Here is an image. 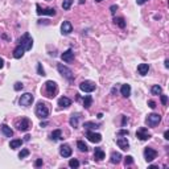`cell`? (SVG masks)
<instances>
[{"label":"cell","instance_id":"6da1fadb","mask_svg":"<svg viewBox=\"0 0 169 169\" xmlns=\"http://www.w3.org/2000/svg\"><path fill=\"white\" fill-rule=\"evenodd\" d=\"M36 115L38 116L40 119H46L49 116V112H50V110H49L48 104L44 103V102H38L37 106H36Z\"/></svg>","mask_w":169,"mask_h":169},{"label":"cell","instance_id":"7a4b0ae2","mask_svg":"<svg viewBox=\"0 0 169 169\" xmlns=\"http://www.w3.org/2000/svg\"><path fill=\"white\" fill-rule=\"evenodd\" d=\"M57 91H58V86L54 81H46L45 82V93H46L48 98L56 97Z\"/></svg>","mask_w":169,"mask_h":169},{"label":"cell","instance_id":"3957f363","mask_svg":"<svg viewBox=\"0 0 169 169\" xmlns=\"http://www.w3.org/2000/svg\"><path fill=\"white\" fill-rule=\"evenodd\" d=\"M19 45H21L25 50H30L33 46V38L30 37L29 33H24L23 36L19 38Z\"/></svg>","mask_w":169,"mask_h":169},{"label":"cell","instance_id":"277c9868","mask_svg":"<svg viewBox=\"0 0 169 169\" xmlns=\"http://www.w3.org/2000/svg\"><path fill=\"white\" fill-rule=\"evenodd\" d=\"M57 69H58V72H60V74L62 75L63 78H66L67 81H70V82H72L73 79H74V74H73V72H72V70H70L67 66L62 65V63H58Z\"/></svg>","mask_w":169,"mask_h":169},{"label":"cell","instance_id":"5b68a950","mask_svg":"<svg viewBox=\"0 0 169 169\" xmlns=\"http://www.w3.org/2000/svg\"><path fill=\"white\" fill-rule=\"evenodd\" d=\"M160 122H161V116H160L159 114H155V112L149 114V115L147 116V119H145V124L148 125V127H151V128L159 125Z\"/></svg>","mask_w":169,"mask_h":169},{"label":"cell","instance_id":"8992f818","mask_svg":"<svg viewBox=\"0 0 169 169\" xmlns=\"http://www.w3.org/2000/svg\"><path fill=\"white\" fill-rule=\"evenodd\" d=\"M16 127L19 131H23V132H27L32 127V122L29 120L28 118H21V120H19L16 123Z\"/></svg>","mask_w":169,"mask_h":169},{"label":"cell","instance_id":"52a82bcc","mask_svg":"<svg viewBox=\"0 0 169 169\" xmlns=\"http://www.w3.org/2000/svg\"><path fill=\"white\" fill-rule=\"evenodd\" d=\"M33 95L30 94V93H25V94H23L20 97V99H19V103H20V106H23V107H29L30 104L33 103Z\"/></svg>","mask_w":169,"mask_h":169},{"label":"cell","instance_id":"ba28073f","mask_svg":"<svg viewBox=\"0 0 169 169\" xmlns=\"http://www.w3.org/2000/svg\"><path fill=\"white\" fill-rule=\"evenodd\" d=\"M79 89H81V91H83V93H93L95 89H97V86H95L93 81H83L79 85Z\"/></svg>","mask_w":169,"mask_h":169},{"label":"cell","instance_id":"9c48e42d","mask_svg":"<svg viewBox=\"0 0 169 169\" xmlns=\"http://www.w3.org/2000/svg\"><path fill=\"white\" fill-rule=\"evenodd\" d=\"M144 157H145L147 162H152L153 160L157 157V152L153 148H148V147H147V148L144 149Z\"/></svg>","mask_w":169,"mask_h":169},{"label":"cell","instance_id":"30bf717a","mask_svg":"<svg viewBox=\"0 0 169 169\" xmlns=\"http://www.w3.org/2000/svg\"><path fill=\"white\" fill-rule=\"evenodd\" d=\"M36 8H37L38 16H54V15H56V10H54V8H44V10H42L38 4L36 5Z\"/></svg>","mask_w":169,"mask_h":169},{"label":"cell","instance_id":"8fae6325","mask_svg":"<svg viewBox=\"0 0 169 169\" xmlns=\"http://www.w3.org/2000/svg\"><path fill=\"white\" fill-rule=\"evenodd\" d=\"M136 137H137V139H140L141 141H145V140L151 139V134L148 132V130H147V128L141 127V128H139V130H137V132H136Z\"/></svg>","mask_w":169,"mask_h":169},{"label":"cell","instance_id":"7c38bea8","mask_svg":"<svg viewBox=\"0 0 169 169\" xmlns=\"http://www.w3.org/2000/svg\"><path fill=\"white\" fill-rule=\"evenodd\" d=\"M86 137H87L91 143H100V140H102V135L97 134V132H93V131L86 132Z\"/></svg>","mask_w":169,"mask_h":169},{"label":"cell","instance_id":"4fadbf2b","mask_svg":"<svg viewBox=\"0 0 169 169\" xmlns=\"http://www.w3.org/2000/svg\"><path fill=\"white\" fill-rule=\"evenodd\" d=\"M73 153L72 148H70V145H67V144H62V145L60 147V155L62 156V157H70Z\"/></svg>","mask_w":169,"mask_h":169},{"label":"cell","instance_id":"5bb4252c","mask_svg":"<svg viewBox=\"0 0 169 169\" xmlns=\"http://www.w3.org/2000/svg\"><path fill=\"white\" fill-rule=\"evenodd\" d=\"M73 32V25L70 21H63L62 25H61V33L62 35H70V33Z\"/></svg>","mask_w":169,"mask_h":169},{"label":"cell","instance_id":"9a60e30c","mask_svg":"<svg viewBox=\"0 0 169 169\" xmlns=\"http://www.w3.org/2000/svg\"><path fill=\"white\" fill-rule=\"evenodd\" d=\"M61 58H62V61H65V62H72V61L74 60V52H73L72 49H67L66 52H63V53L61 54Z\"/></svg>","mask_w":169,"mask_h":169},{"label":"cell","instance_id":"2e32d148","mask_svg":"<svg viewBox=\"0 0 169 169\" xmlns=\"http://www.w3.org/2000/svg\"><path fill=\"white\" fill-rule=\"evenodd\" d=\"M116 144L119 145V148L127 151L128 148H130V143H128V140L125 139V137H118L116 139Z\"/></svg>","mask_w":169,"mask_h":169},{"label":"cell","instance_id":"e0dca14e","mask_svg":"<svg viewBox=\"0 0 169 169\" xmlns=\"http://www.w3.org/2000/svg\"><path fill=\"white\" fill-rule=\"evenodd\" d=\"M58 106L66 108V107L72 106V100H70L69 98H66V97H61L60 99H58Z\"/></svg>","mask_w":169,"mask_h":169},{"label":"cell","instance_id":"ac0fdd59","mask_svg":"<svg viewBox=\"0 0 169 169\" xmlns=\"http://www.w3.org/2000/svg\"><path fill=\"white\" fill-rule=\"evenodd\" d=\"M137 72H139L140 75H147L149 72V65L148 63H140V65L137 66Z\"/></svg>","mask_w":169,"mask_h":169},{"label":"cell","instance_id":"d6986e66","mask_svg":"<svg viewBox=\"0 0 169 169\" xmlns=\"http://www.w3.org/2000/svg\"><path fill=\"white\" fill-rule=\"evenodd\" d=\"M24 52H25V49L21 46V45H17V46L15 48V50H13V57L19 60V58H21L24 56Z\"/></svg>","mask_w":169,"mask_h":169},{"label":"cell","instance_id":"ffe728a7","mask_svg":"<svg viewBox=\"0 0 169 169\" xmlns=\"http://www.w3.org/2000/svg\"><path fill=\"white\" fill-rule=\"evenodd\" d=\"M120 93H122V95H123L124 98H128V97L131 95V86L127 85V83L123 85L122 87H120Z\"/></svg>","mask_w":169,"mask_h":169},{"label":"cell","instance_id":"44dd1931","mask_svg":"<svg viewBox=\"0 0 169 169\" xmlns=\"http://www.w3.org/2000/svg\"><path fill=\"white\" fill-rule=\"evenodd\" d=\"M78 120H79V114H73L72 116H70V119H69V123H70V125L72 127H74V128H77L78 127Z\"/></svg>","mask_w":169,"mask_h":169},{"label":"cell","instance_id":"7402d4cb","mask_svg":"<svg viewBox=\"0 0 169 169\" xmlns=\"http://www.w3.org/2000/svg\"><path fill=\"white\" fill-rule=\"evenodd\" d=\"M1 132H3V134H4L7 137H12V136H13V131H12V128L8 127L7 124H3V125H1Z\"/></svg>","mask_w":169,"mask_h":169},{"label":"cell","instance_id":"603a6c76","mask_svg":"<svg viewBox=\"0 0 169 169\" xmlns=\"http://www.w3.org/2000/svg\"><path fill=\"white\" fill-rule=\"evenodd\" d=\"M110 160H111L112 164H119V162H120V160H122V155L119 152H112Z\"/></svg>","mask_w":169,"mask_h":169},{"label":"cell","instance_id":"cb8c5ba5","mask_svg":"<svg viewBox=\"0 0 169 169\" xmlns=\"http://www.w3.org/2000/svg\"><path fill=\"white\" fill-rule=\"evenodd\" d=\"M94 157L97 159V160H103L104 159V152H103V149L102 148H95L94 149Z\"/></svg>","mask_w":169,"mask_h":169},{"label":"cell","instance_id":"d4e9b609","mask_svg":"<svg viewBox=\"0 0 169 169\" xmlns=\"http://www.w3.org/2000/svg\"><path fill=\"white\" fill-rule=\"evenodd\" d=\"M83 127L86 130H97V128H99V124H97V123H94V122H85Z\"/></svg>","mask_w":169,"mask_h":169},{"label":"cell","instance_id":"484cf974","mask_svg":"<svg viewBox=\"0 0 169 169\" xmlns=\"http://www.w3.org/2000/svg\"><path fill=\"white\" fill-rule=\"evenodd\" d=\"M50 139L53 140V141H57V140L62 139V134H61V130H56V131H53V132H52V135H50Z\"/></svg>","mask_w":169,"mask_h":169},{"label":"cell","instance_id":"4316f807","mask_svg":"<svg viewBox=\"0 0 169 169\" xmlns=\"http://www.w3.org/2000/svg\"><path fill=\"white\" fill-rule=\"evenodd\" d=\"M21 144H23V140H21V139H15V140H11L10 147L12 149H16V148H20Z\"/></svg>","mask_w":169,"mask_h":169},{"label":"cell","instance_id":"83f0119b","mask_svg":"<svg viewBox=\"0 0 169 169\" xmlns=\"http://www.w3.org/2000/svg\"><path fill=\"white\" fill-rule=\"evenodd\" d=\"M151 93H152L153 95H160V94L162 93L161 86H159V85H153V86H152V89H151Z\"/></svg>","mask_w":169,"mask_h":169},{"label":"cell","instance_id":"f1b7e54d","mask_svg":"<svg viewBox=\"0 0 169 169\" xmlns=\"http://www.w3.org/2000/svg\"><path fill=\"white\" fill-rule=\"evenodd\" d=\"M91 103H93V97H91V95H86L85 99H83V106H85V108H89V107L91 106Z\"/></svg>","mask_w":169,"mask_h":169},{"label":"cell","instance_id":"f546056e","mask_svg":"<svg viewBox=\"0 0 169 169\" xmlns=\"http://www.w3.org/2000/svg\"><path fill=\"white\" fill-rule=\"evenodd\" d=\"M77 147H78V149L81 151V152H87L89 148H87V145L83 143V141H81V140H78L77 141Z\"/></svg>","mask_w":169,"mask_h":169},{"label":"cell","instance_id":"4dcf8cb0","mask_svg":"<svg viewBox=\"0 0 169 169\" xmlns=\"http://www.w3.org/2000/svg\"><path fill=\"white\" fill-rule=\"evenodd\" d=\"M114 23H115L118 27H120V28H124L125 27V21L123 17H115V19H114Z\"/></svg>","mask_w":169,"mask_h":169},{"label":"cell","instance_id":"1f68e13d","mask_svg":"<svg viewBox=\"0 0 169 169\" xmlns=\"http://www.w3.org/2000/svg\"><path fill=\"white\" fill-rule=\"evenodd\" d=\"M69 167L70 168H78L79 167V161L77 159H70V161H69Z\"/></svg>","mask_w":169,"mask_h":169},{"label":"cell","instance_id":"d6a6232c","mask_svg":"<svg viewBox=\"0 0 169 169\" xmlns=\"http://www.w3.org/2000/svg\"><path fill=\"white\" fill-rule=\"evenodd\" d=\"M72 4H73V0H63V3H62V8L65 11H67L70 7H72Z\"/></svg>","mask_w":169,"mask_h":169},{"label":"cell","instance_id":"836d02e7","mask_svg":"<svg viewBox=\"0 0 169 169\" xmlns=\"http://www.w3.org/2000/svg\"><path fill=\"white\" fill-rule=\"evenodd\" d=\"M124 164H125V167H130V165H132V164H134V157H132V156H127V157H125Z\"/></svg>","mask_w":169,"mask_h":169},{"label":"cell","instance_id":"e575fe53","mask_svg":"<svg viewBox=\"0 0 169 169\" xmlns=\"http://www.w3.org/2000/svg\"><path fill=\"white\" fill-rule=\"evenodd\" d=\"M28 155H29V151L28 149H21L20 153H19V157L20 159H24V157H27Z\"/></svg>","mask_w":169,"mask_h":169},{"label":"cell","instance_id":"d590c367","mask_svg":"<svg viewBox=\"0 0 169 169\" xmlns=\"http://www.w3.org/2000/svg\"><path fill=\"white\" fill-rule=\"evenodd\" d=\"M37 72H38L40 75H42V77L45 75V70H44V67H42L41 63H37Z\"/></svg>","mask_w":169,"mask_h":169},{"label":"cell","instance_id":"8d00e7d4","mask_svg":"<svg viewBox=\"0 0 169 169\" xmlns=\"http://www.w3.org/2000/svg\"><path fill=\"white\" fill-rule=\"evenodd\" d=\"M23 87H24V85L21 83V82H16V83H15V86H13V89L16 91H20V90H23Z\"/></svg>","mask_w":169,"mask_h":169},{"label":"cell","instance_id":"74e56055","mask_svg":"<svg viewBox=\"0 0 169 169\" xmlns=\"http://www.w3.org/2000/svg\"><path fill=\"white\" fill-rule=\"evenodd\" d=\"M160 99H161V103L164 104V106L168 103V97H167V95H162V94H160Z\"/></svg>","mask_w":169,"mask_h":169},{"label":"cell","instance_id":"f35d334b","mask_svg":"<svg viewBox=\"0 0 169 169\" xmlns=\"http://www.w3.org/2000/svg\"><path fill=\"white\" fill-rule=\"evenodd\" d=\"M128 134H130L128 130H120V131L118 132V135H125V136H128Z\"/></svg>","mask_w":169,"mask_h":169},{"label":"cell","instance_id":"ab89813d","mask_svg":"<svg viewBox=\"0 0 169 169\" xmlns=\"http://www.w3.org/2000/svg\"><path fill=\"white\" fill-rule=\"evenodd\" d=\"M110 11H111L112 15H115V12L118 11V5H111V8H110Z\"/></svg>","mask_w":169,"mask_h":169},{"label":"cell","instance_id":"60d3db41","mask_svg":"<svg viewBox=\"0 0 169 169\" xmlns=\"http://www.w3.org/2000/svg\"><path fill=\"white\" fill-rule=\"evenodd\" d=\"M41 165H42V159H38L37 161L35 162V167H41Z\"/></svg>","mask_w":169,"mask_h":169},{"label":"cell","instance_id":"b9f144b4","mask_svg":"<svg viewBox=\"0 0 169 169\" xmlns=\"http://www.w3.org/2000/svg\"><path fill=\"white\" fill-rule=\"evenodd\" d=\"M148 106L151 107V108H155V107H156V103L153 102V100H148Z\"/></svg>","mask_w":169,"mask_h":169},{"label":"cell","instance_id":"7bdbcfd3","mask_svg":"<svg viewBox=\"0 0 169 169\" xmlns=\"http://www.w3.org/2000/svg\"><path fill=\"white\" fill-rule=\"evenodd\" d=\"M145 1H147V0H136V3H137V4H139V5H143Z\"/></svg>","mask_w":169,"mask_h":169},{"label":"cell","instance_id":"ee69618b","mask_svg":"<svg viewBox=\"0 0 169 169\" xmlns=\"http://www.w3.org/2000/svg\"><path fill=\"white\" fill-rule=\"evenodd\" d=\"M3 66H4V60L0 58V69H3Z\"/></svg>","mask_w":169,"mask_h":169},{"label":"cell","instance_id":"f6af8a7d","mask_svg":"<svg viewBox=\"0 0 169 169\" xmlns=\"http://www.w3.org/2000/svg\"><path fill=\"white\" fill-rule=\"evenodd\" d=\"M164 137H165V139H167V140L169 139V132H168V131H165V134H164Z\"/></svg>","mask_w":169,"mask_h":169},{"label":"cell","instance_id":"bcb514c9","mask_svg":"<svg viewBox=\"0 0 169 169\" xmlns=\"http://www.w3.org/2000/svg\"><path fill=\"white\" fill-rule=\"evenodd\" d=\"M165 67H167V69L169 67V60H165Z\"/></svg>","mask_w":169,"mask_h":169},{"label":"cell","instance_id":"7dc6e473","mask_svg":"<svg viewBox=\"0 0 169 169\" xmlns=\"http://www.w3.org/2000/svg\"><path fill=\"white\" fill-rule=\"evenodd\" d=\"M29 139H30V136H29V135H25V140H27V141H28Z\"/></svg>","mask_w":169,"mask_h":169},{"label":"cell","instance_id":"c3c4849f","mask_svg":"<svg viewBox=\"0 0 169 169\" xmlns=\"http://www.w3.org/2000/svg\"><path fill=\"white\" fill-rule=\"evenodd\" d=\"M95 1H98V3H100V1H103V0H95Z\"/></svg>","mask_w":169,"mask_h":169}]
</instances>
